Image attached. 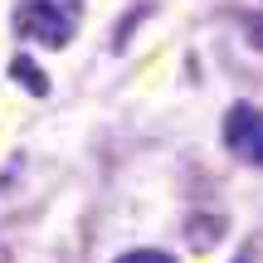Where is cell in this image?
I'll list each match as a JSON object with an SVG mask.
<instances>
[{
  "instance_id": "7",
  "label": "cell",
  "mask_w": 263,
  "mask_h": 263,
  "mask_svg": "<svg viewBox=\"0 0 263 263\" xmlns=\"http://www.w3.org/2000/svg\"><path fill=\"white\" fill-rule=\"evenodd\" d=\"M0 263H15V254L5 249V239H0Z\"/></svg>"
},
{
  "instance_id": "2",
  "label": "cell",
  "mask_w": 263,
  "mask_h": 263,
  "mask_svg": "<svg viewBox=\"0 0 263 263\" xmlns=\"http://www.w3.org/2000/svg\"><path fill=\"white\" fill-rule=\"evenodd\" d=\"M224 146L249 166H263V107L234 103L224 117Z\"/></svg>"
},
{
  "instance_id": "3",
  "label": "cell",
  "mask_w": 263,
  "mask_h": 263,
  "mask_svg": "<svg viewBox=\"0 0 263 263\" xmlns=\"http://www.w3.org/2000/svg\"><path fill=\"white\" fill-rule=\"evenodd\" d=\"M219 234H224V219H219V215H190V224H185V239H190V249H195V254L215 249Z\"/></svg>"
},
{
  "instance_id": "8",
  "label": "cell",
  "mask_w": 263,
  "mask_h": 263,
  "mask_svg": "<svg viewBox=\"0 0 263 263\" xmlns=\"http://www.w3.org/2000/svg\"><path fill=\"white\" fill-rule=\"evenodd\" d=\"M234 263H249V249H244V254H234Z\"/></svg>"
},
{
  "instance_id": "4",
  "label": "cell",
  "mask_w": 263,
  "mask_h": 263,
  "mask_svg": "<svg viewBox=\"0 0 263 263\" xmlns=\"http://www.w3.org/2000/svg\"><path fill=\"white\" fill-rule=\"evenodd\" d=\"M10 78H15L25 93H34V98H44V93H49V78L39 73V64H34L29 54H15V59H10Z\"/></svg>"
},
{
  "instance_id": "5",
  "label": "cell",
  "mask_w": 263,
  "mask_h": 263,
  "mask_svg": "<svg viewBox=\"0 0 263 263\" xmlns=\"http://www.w3.org/2000/svg\"><path fill=\"white\" fill-rule=\"evenodd\" d=\"M117 263H176V258L161 249H132V254H117Z\"/></svg>"
},
{
  "instance_id": "1",
  "label": "cell",
  "mask_w": 263,
  "mask_h": 263,
  "mask_svg": "<svg viewBox=\"0 0 263 263\" xmlns=\"http://www.w3.org/2000/svg\"><path fill=\"white\" fill-rule=\"evenodd\" d=\"M78 25V0H25L15 10V29L44 49H64Z\"/></svg>"
},
{
  "instance_id": "6",
  "label": "cell",
  "mask_w": 263,
  "mask_h": 263,
  "mask_svg": "<svg viewBox=\"0 0 263 263\" xmlns=\"http://www.w3.org/2000/svg\"><path fill=\"white\" fill-rule=\"evenodd\" d=\"M244 39H249L254 49H263V10H258V15H249V20H244Z\"/></svg>"
}]
</instances>
